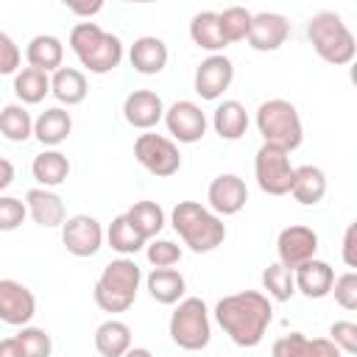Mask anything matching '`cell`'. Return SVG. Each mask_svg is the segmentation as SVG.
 I'll list each match as a JSON object with an SVG mask.
<instances>
[{
    "label": "cell",
    "instance_id": "1",
    "mask_svg": "<svg viewBox=\"0 0 357 357\" xmlns=\"http://www.w3.org/2000/svg\"><path fill=\"white\" fill-rule=\"evenodd\" d=\"M215 321L229 335V340L240 349H254L262 343L271 321L273 304L259 290L229 293L215 304Z\"/></svg>",
    "mask_w": 357,
    "mask_h": 357
},
{
    "label": "cell",
    "instance_id": "2",
    "mask_svg": "<svg viewBox=\"0 0 357 357\" xmlns=\"http://www.w3.org/2000/svg\"><path fill=\"white\" fill-rule=\"evenodd\" d=\"M70 50L75 53V59L81 61V67H86L92 75H106L112 70L120 67L123 61V39L103 31L98 22L84 20L75 22L70 31Z\"/></svg>",
    "mask_w": 357,
    "mask_h": 357
},
{
    "label": "cell",
    "instance_id": "3",
    "mask_svg": "<svg viewBox=\"0 0 357 357\" xmlns=\"http://www.w3.org/2000/svg\"><path fill=\"white\" fill-rule=\"evenodd\" d=\"M170 226L195 254H209L226 240V223L198 201H178L170 212Z\"/></svg>",
    "mask_w": 357,
    "mask_h": 357
},
{
    "label": "cell",
    "instance_id": "4",
    "mask_svg": "<svg viewBox=\"0 0 357 357\" xmlns=\"http://www.w3.org/2000/svg\"><path fill=\"white\" fill-rule=\"evenodd\" d=\"M139 284H142V268L131 257H117L100 271L92 287V298L103 312H126L134 304Z\"/></svg>",
    "mask_w": 357,
    "mask_h": 357
},
{
    "label": "cell",
    "instance_id": "5",
    "mask_svg": "<svg viewBox=\"0 0 357 357\" xmlns=\"http://www.w3.org/2000/svg\"><path fill=\"white\" fill-rule=\"evenodd\" d=\"M307 39H310L312 50L318 53V59H324L326 64H335V67L351 64V59L357 53L354 33L335 11L312 14L307 22Z\"/></svg>",
    "mask_w": 357,
    "mask_h": 357
},
{
    "label": "cell",
    "instance_id": "6",
    "mask_svg": "<svg viewBox=\"0 0 357 357\" xmlns=\"http://www.w3.org/2000/svg\"><path fill=\"white\" fill-rule=\"evenodd\" d=\"M254 123H257V131L262 134L265 145H276L287 153L296 151L304 139V126H301L298 109L284 98L262 100L259 109H257Z\"/></svg>",
    "mask_w": 357,
    "mask_h": 357
},
{
    "label": "cell",
    "instance_id": "7",
    "mask_svg": "<svg viewBox=\"0 0 357 357\" xmlns=\"http://www.w3.org/2000/svg\"><path fill=\"white\" fill-rule=\"evenodd\" d=\"M167 332H170V340L184 351L206 349L212 340V321H209L206 301L198 296H184L170 315Z\"/></svg>",
    "mask_w": 357,
    "mask_h": 357
},
{
    "label": "cell",
    "instance_id": "8",
    "mask_svg": "<svg viewBox=\"0 0 357 357\" xmlns=\"http://www.w3.org/2000/svg\"><path fill=\"white\" fill-rule=\"evenodd\" d=\"M134 156L156 178H170V176H176L181 170L178 145L165 134H153V131L139 134L134 139Z\"/></svg>",
    "mask_w": 357,
    "mask_h": 357
},
{
    "label": "cell",
    "instance_id": "9",
    "mask_svg": "<svg viewBox=\"0 0 357 357\" xmlns=\"http://www.w3.org/2000/svg\"><path fill=\"white\" fill-rule=\"evenodd\" d=\"M293 165H290V153L276 148V145H259L257 156H254V178L257 187L265 195H287L290 184H293Z\"/></svg>",
    "mask_w": 357,
    "mask_h": 357
},
{
    "label": "cell",
    "instance_id": "10",
    "mask_svg": "<svg viewBox=\"0 0 357 357\" xmlns=\"http://www.w3.org/2000/svg\"><path fill=\"white\" fill-rule=\"evenodd\" d=\"M103 240H106V231H103L100 220L92 215H84V212L70 215L61 223V243L73 257H81V259L95 257L103 248Z\"/></svg>",
    "mask_w": 357,
    "mask_h": 357
},
{
    "label": "cell",
    "instance_id": "11",
    "mask_svg": "<svg viewBox=\"0 0 357 357\" xmlns=\"http://www.w3.org/2000/svg\"><path fill=\"white\" fill-rule=\"evenodd\" d=\"M162 120L167 126V134L176 142H184V145L201 142L204 134H206V126H209L204 109L195 100H176V103L165 106V117Z\"/></svg>",
    "mask_w": 357,
    "mask_h": 357
},
{
    "label": "cell",
    "instance_id": "12",
    "mask_svg": "<svg viewBox=\"0 0 357 357\" xmlns=\"http://www.w3.org/2000/svg\"><path fill=\"white\" fill-rule=\"evenodd\" d=\"M234 81V64L229 56L223 53H212L206 56L192 75V89L201 100H218Z\"/></svg>",
    "mask_w": 357,
    "mask_h": 357
},
{
    "label": "cell",
    "instance_id": "13",
    "mask_svg": "<svg viewBox=\"0 0 357 357\" xmlns=\"http://www.w3.org/2000/svg\"><path fill=\"white\" fill-rule=\"evenodd\" d=\"M290 36V22L284 14H276V11H259V14H251V25H248V33H245V42L251 50L257 53H273L279 50Z\"/></svg>",
    "mask_w": 357,
    "mask_h": 357
},
{
    "label": "cell",
    "instance_id": "14",
    "mask_svg": "<svg viewBox=\"0 0 357 357\" xmlns=\"http://www.w3.org/2000/svg\"><path fill=\"white\" fill-rule=\"evenodd\" d=\"M36 315V296L17 279H0V321L8 326H28Z\"/></svg>",
    "mask_w": 357,
    "mask_h": 357
},
{
    "label": "cell",
    "instance_id": "15",
    "mask_svg": "<svg viewBox=\"0 0 357 357\" xmlns=\"http://www.w3.org/2000/svg\"><path fill=\"white\" fill-rule=\"evenodd\" d=\"M315 251H318V234L310 229V226H284L276 237V254H279V262L284 268H298L301 262L307 259H315Z\"/></svg>",
    "mask_w": 357,
    "mask_h": 357
},
{
    "label": "cell",
    "instance_id": "16",
    "mask_svg": "<svg viewBox=\"0 0 357 357\" xmlns=\"http://www.w3.org/2000/svg\"><path fill=\"white\" fill-rule=\"evenodd\" d=\"M206 201H209V209L218 218H229V215H237L245 206L248 187H245V181L237 173H220V176H215L209 181Z\"/></svg>",
    "mask_w": 357,
    "mask_h": 357
},
{
    "label": "cell",
    "instance_id": "17",
    "mask_svg": "<svg viewBox=\"0 0 357 357\" xmlns=\"http://www.w3.org/2000/svg\"><path fill=\"white\" fill-rule=\"evenodd\" d=\"M123 117L131 128L151 131L165 117V100L153 89H134L123 100Z\"/></svg>",
    "mask_w": 357,
    "mask_h": 357
},
{
    "label": "cell",
    "instance_id": "18",
    "mask_svg": "<svg viewBox=\"0 0 357 357\" xmlns=\"http://www.w3.org/2000/svg\"><path fill=\"white\" fill-rule=\"evenodd\" d=\"M271 357H343V351L329 337H307L304 332H290L273 340Z\"/></svg>",
    "mask_w": 357,
    "mask_h": 357
},
{
    "label": "cell",
    "instance_id": "19",
    "mask_svg": "<svg viewBox=\"0 0 357 357\" xmlns=\"http://www.w3.org/2000/svg\"><path fill=\"white\" fill-rule=\"evenodd\" d=\"M332 282H335V271L324 259H307L298 268H293L296 293H301L304 298H326L332 293Z\"/></svg>",
    "mask_w": 357,
    "mask_h": 357
},
{
    "label": "cell",
    "instance_id": "20",
    "mask_svg": "<svg viewBox=\"0 0 357 357\" xmlns=\"http://www.w3.org/2000/svg\"><path fill=\"white\" fill-rule=\"evenodd\" d=\"M25 209H28L31 220L42 229H56L67 220L61 195L53 190H45V187H31L25 192Z\"/></svg>",
    "mask_w": 357,
    "mask_h": 357
},
{
    "label": "cell",
    "instance_id": "21",
    "mask_svg": "<svg viewBox=\"0 0 357 357\" xmlns=\"http://www.w3.org/2000/svg\"><path fill=\"white\" fill-rule=\"evenodd\" d=\"M167 59H170V53H167L165 39L151 36V33L137 36L134 45L128 47V61H131V67H134L137 73H142V75H156V73H162V70L167 67Z\"/></svg>",
    "mask_w": 357,
    "mask_h": 357
},
{
    "label": "cell",
    "instance_id": "22",
    "mask_svg": "<svg viewBox=\"0 0 357 357\" xmlns=\"http://www.w3.org/2000/svg\"><path fill=\"white\" fill-rule=\"evenodd\" d=\"M25 61H28V67H36V70L53 75L64 61L61 39L53 36V33H36L25 47Z\"/></svg>",
    "mask_w": 357,
    "mask_h": 357
},
{
    "label": "cell",
    "instance_id": "23",
    "mask_svg": "<svg viewBox=\"0 0 357 357\" xmlns=\"http://www.w3.org/2000/svg\"><path fill=\"white\" fill-rule=\"evenodd\" d=\"M73 131V117L64 106H50L45 109L36 120H33V137L45 145V148H56L61 145Z\"/></svg>",
    "mask_w": 357,
    "mask_h": 357
},
{
    "label": "cell",
    "instance_id": "24",
    "mask_svg": "<svg viewBox=\"0 0 357 357\" xmlns=\"http://www.w3.org/2000/svg\"><path fill=\"white\" fill-rule=\"evenodd\" d=\"M145 290L159 304H178L187 293V279L176 268H153L145 276Z\"/></svg>",
    "mask_w": 357,
    "mask_h": 357
},
{
    "label": "cell",
    "instance_id": "25",
    "mask_svg": "<svg viewBox=\"0 0 357 357\" xmlns=\"http://www.w3.org/2000/svg\"><path fill=\"white\" fill-rule=\"evenodd\" d=\"M50 92L53 98L61 103V106H78L86 100V75L78 70V67H59L53 75H50Z\"/></svg>",
    "mask_w": 357,
    "mask_h": 357
},
{
    "label": "cell",
    "instance_id": "26",
    "mask_svg": "<svg viewBox=\"0 0 357 357\" xmlns=\"http://www.w3.org/2000/svg\"><path fill=\"white\" fill-rule=\"evenodd\" d=\"M212 128L220 139H240L248 131V112L240 100H220L212 112Z\"/></svg>",
    "mask_w": 357,
    "mask_h": 357
},
{
    "label": "cell",
    "instance_id": "27",
    "mask_svg": "<svg viewBox=\"0 0 357 357\" xmlns=\"http://www.w3.org/2000/svg\"><path fill=\"white\" fill-rule=\"evenodd\" d=\"M290 195L301 206H315L326 195V176H324V170L315 167V165L296 167L293 170V184H290Z\"/></svg>",
    "mask_w": 357,
    "mask_h": 357
},
{
    "label": "cell",
    "instance_id": "28",
    "mask_svg": "<svg viewBox=\"0 0 357 357\" xmlns=\"http://www.w3.org/2000/svg\"><path fill=\"white\" fill-rule=\"evenodd\" d=\"M31 173H33V178L39 181V187L53 190V187H59V184L67 181V176H70V159H67L61 151L47 148V151H42L39 156H33Z\"/></svg>",
    "mask_w": 357,
    "mask_h": 357
},
{
    "label": "cell",
    "instance_id": "29",
    "mask_svg": "<svg viewBox=\"0 0 357 357\" xmlns=\"http://www.w3.org/2000/svg\"><path fill=\"white\" fill-rule=\"evenodd\" d=\"M95 351L100 357H123L131 349V326L126 321L109 318L95 329Z\"/></svg>",
    "mask_w": 357,
    "mask_h": 357
},
{
    "label": "cell",
    "instance_id": "30",
    "mask_svg": "<svg viewBox=\"0 0 357 357\" xmlns=\"http://www.w3.org/2000/svg\"><path fill=\"white\" fill-rule=\"evenodd\" d=\"M126 218H128V223L134 226V231L148 243V240H153L162 229H165V209L156 204V201H137V204H131L126 212H123Z\"/></svg>",
    "mask_w": 357,
    "mask_h": 357
},
{
    "label": "cell",
    "instance_id": "31",
    "mask_svg": "<svg viewBox=\"0 0 357 357\" xmlns=\"http://www.w3.org/2000/svg\"><path fill=\"white\" fill-rule=\"evenodd\" d=\"M190 39L201 50H209V56L220 53L226 47V39H223L220 25H218V11H198V14H192V20H190Z\"/></svg>",
    "mask_w": 357,
    "mask_h": 357
},
{
    "label": "cell",
    "instance_id": "32",
    "mask_svg": "<svg viewBox=\"0 0 357 357\" xmlns=\"http://www.w3.org/2000/svg\"><path fill=\"white\" fill-rule=\"evenodd\" d=\"M50 92V75L36 67H22L14 75V95L22 106H36Z\"/></svg>",
    "mask_w": 357,
    "mask_h": 357
},
{
    "label": "cell",
    "instance_id": "33",
    "mask_svg": "<svg viewBox=\"0 0 357 357\" xmlns=\"http://www.w3.org/2000/svg\"><path fill=\"white\" fill-rule=\"evenodd\" d=\"M0 134L8 142H25L33 137V117L22 103H8L0 109Z\"/></svg>",
    "mask_w": 357,
    "mask_h": 357
},
{
    "label": "cell",
    "instance_id": "34",
    "mask_svg": "<svg viewBox=\"0 0 357 357\" xmlns=\"http://www.w3.org/2000/svg\"><path fill=\"white\" fill-rule=\"evenodd\" d=\"M106 243H109L112 251H117L120 257H134L137 251L145 248V240L134 231V226L128 223L126 215H117V218L109 223V229H106Z\"/></svg>",
    "mask_w": 357,
    "mask_h": 357
},
{
    "label": "cell",
    "instance_id": "35",
    "mask_svg": "<svg viewBox=\"0 0 357 357\" xmlns=\"http://www.w3.org/2000/svg\"><path fill=\"white\" fill-rule=\"evenodd\" d=\"M262 287L265 296L273 301H290L296 296V284H293V271L284 268L282 262H271L262 271Z\"/></svg>",
    "mask_w": 357,
    "mask_h": 357
},
{
    "label": "cell",
    "instance_id": "36",
    "mask_svg": "<svg viewBox=\"0 0 357 357\" xmlns=\"http://www.w3.org/2000/svg\"><path fill=\"white\" fill-rule=\"evenodd\" d=\"M218 25H220V33H223L226 45L243 42L245 33H248V25H251V11L243 8V6H229V8L218 11Z\"/></svg>",
    "mask_w": 357,
    "mask_h": 357
},
{
    "label": "cell",
    "instance_id": "37",
    "mask_svg": "<svg viewBox=\"0 0 357 357\" xmlns=\"http://www.w3.org/2000/svg\"><path fill=\"white\" fill-rule=\"evenodd\" d=\"M14 337L20 340L25 357H50V351H53L50 335L45 329H39V326H31V324L28 326H20V332Z\"/></svg>",
    "mask_w": 357,
    "mask_h": 357
},
{
    "label": "cell",
    "instance_id": "38",
    "mask_svg": "<svg viewBox=\"0 0 357 357\" xmlns=\"http://www.w3.org/2000/svg\"><path fill=\"white\" fill-rule=\"evenodd\" d=\"M145 257L153 268H173L181 259V245L165 237H153L145 243Z\"/></svg>",
    "mask_w": 357,
    "mask_h": 357
},
{
    "label": "cell",
    "instance_id": "39",
    "mask_svg": "<svg viewBox=\"0 0 357 357\" xmlns=\"http://www.w3.org/2000/svg\"><path fill=\"white\" fill-rule=\"evenodd\" d=\"M28 218L25 201L14 195H0V231H17Z\"/></svg>",
    "mask_w": 357,
    "mask_h": 357
},
{
    "label": "cell",
    "instance_id": "40",
    "mask_svg": "<svg viewBox=\"0 0 357 357\" xmlns=\"http://www.w3.org/2000/svg\"><path fill=\"white\" fill-rule=\"evenodd\" d=\"M332 293H335V301H337L343 310L354 312V310H357V273H354V271H346V273L335 276Z\"/></svg>",
    "mask_w": 357,
    "mask_h": 357
},
{
    "label": "cell",
    "instance_id": "41",
    "mask_svg": "<svg viewBox=\"0 0 357 357\" xmlns=\"http://www.w3.org/2000/svg\"><path fill=\"white\" fill-rule=\"evenodd\" d=\"M329 340L343 354H357V324L354 321H335L329 326Z\"/></svg>",
    "mask_w": 357,
    "mask_h": 357
},
{
    "label": "cell",
    "instance_id": "42",
    "mask_svg": "<svg viewBox=\"0 0 357 357\" xmlns=\"http://www.w3.org/2000/svg\"><path fill=\"white\" fill-rule=\"evenodd\" d=\"M20 61H22V53L17 42L6 31H0V75H17Z\"/></svg>",
    "mask_w": 357,
    "mask_h": 357
},
{
    "label": "cell",
    "instance_id": "43",
    "mask_svg": "<svg viewBox=\"0 0 357 357\" xmlns=\"http://www.w3.org/2000/svg\"><path fill=\"white\" fill-rule=\"evenodd\" d=\"M354 248H357V223H349L346 231H343V262H346L349 271L357 268V254H354Z\"/></svg>",
    "mask_w": 357,
    "mask_h": 357
},
{
    "label": "cell",
    "instance_id": "44",
    "mask_svg": "<svg viewBox=\"0 0 357 357\" xmlns=\"http://www.w3.org/2000/svg\"><path fill=\"white\" fill-rule=\"evenodd\" d=\"M67 11H73V14H78V17H92V14H98V11H103V3L100 0H92V3H67Z\"/></svg>",
    "mask_w": 357,
    "mask_h": 357
},
{
    "label": "cell",
    "instance_id": "45",
    "mask_svg": "<svg viewBox=\"0 0 357 357\" xmlns=\"http://www.w3.org/2000/svg\"><path fill=\"white\" fill-rule=\"evenodd\" d=\"M0 357H25V351H22L17 337H3L0 340Z\"/></svg>",
    "mask_w": 357,
    "mask_h": 357
},
{
    "label": "cell",
    "instance_id": "46",
    "mask_svg": "<svg viewBox=\"0 0 357 357\" xmlns=\"http://www.w3.org/2000/svg\"><path fill=\"white\" fill-rule=\"evenodd\" d=\"M11 181H14V165L0 156V192H3L6 187H11Z\"/></svg>",
    "mask_w": 357,
    "mask_h": 357
},
{
    "label": "cell",
    "instance_id": "47",
    "mask_svg": "<svg viewBox=\"0 0 357 357\" xmlns=\"http://www.w3.org/2000/svg\"><path fill=\"white\" fill-rule=\"evenodd\" d=\"M123 357H153V354H151V349H145V346H131Z\"/></svg>",
    "mask_w": 357,
    "mask_h": 357
}]
</instances>
